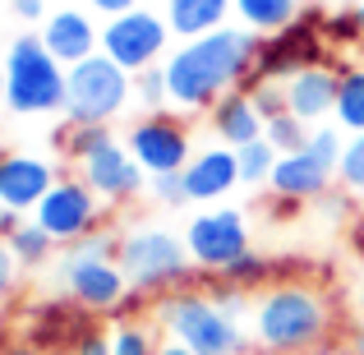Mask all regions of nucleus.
Segmentation results:
<instances>
[{"label":"nucleus","mask_w":364,"mask_h":355,"mask_svg":"<svg viewBox=\"0 0 364 355\" xmlns=\"http://www.w3.org/2000/svg\"><path fill=\"white\" fill-rule=\"evenodd\" d=\"M263 37L249 28H217L166 55V88L180 111H213L217 97L245 88L254 79Z\"/></svg>","instance_id":"1"},{"label":"nucleus","mask_w":364,"mask_h":355,"mask_svg":"<svg viewBox=\"0 0 364 355\" xmlns=\"http://www.w3.org/2000/svg\"><path fill=\"white\" fill-rule=\"evenodd\" d=\"M254 341L277 355H304L332 341V300L309 282H272L249 309Z\"/></svg>","instance_id":"2"},{"label":"nucleus","mask_w":364,"mask_h":355,"mask_svg":"<svg viewBox=\"0 0 364 355\" xmlns=\"http://www.w3.org/2000/svg\"><path fill=\"white\" fill-rule=\"evenodd\" d=\"M70 70L46 51L42 37H14L5 51V107L14 116H51L65 111Z\"/></svg>","instance_id":"3"},{"label":"nucleus","mask_w":364,"mask_h":355,"mask_svg":"<svg viewBox=\"0 0 364 355\" xmlns=\"http://www.w3.org/2000/svg\"><path fill=\"white\" fill-rule=\"evenodd\" d=\"M157 323L166 337L185 341L194 355H249L240 323L222 314L208 291H171L157 300Z\"/></svg>","instance_id":"4"},{"label":"nucleus","mask_w":364,"mask_h":355,"mask_svg":"<svg viewBox=\"0 0 364 355\" xmlns=\"http://www.w3.org/2000/svg\"><path fill=\"white\" fill-rule=\"evenodd\" d=\"M116 263L124 267V277H129V286L139 295H171V291H185L194 258H189L185 240H176L171 231L139 226V231L120 235Z\"/></svg>","instance_id":"5"},{"label":"nucleus","mask_w":364,"mask_h":355,"mask_svg":"<svg viewBox=\"0 0 364 355\" xmlns=\"http://www.w3.org/2000/svg\"><path fill=\"white\" fill-rule=\"evenodd\" d=\"M134 97V74L116 65L107 51L70 65V88H65V120L70 124H111Z\"/></svg>","instance_id":"6"},{"label":"nucleus","mask_w":364,"mask_h":355,"mask_svg":"<svg viewBox=\"0 0 364 355\" xmlns=\"http://www.w3.org/2000/svg\"><path fill=\"white\" fill-rule=\"evenodd\" d=\"M323 55H328V42H323V14L318 9H309V14H300L295 23H286L282 33H272L263 46H258V65H254V79H291V74L309 70V65H323ZM245 83V88H249Z\"/></svg>","instance_id":"7"},{"label":"nucleus","mask_w":364,"mask_h":355,"mask_svg":"<svg viewBox=\"0 0 364 355\" xmlns=\"http://www.w3.org/2000/svg\"><path fill=\"white\" fill-rule=\"evenodd\" d=\"M171 42V23L166 14H152V9H129V14H116L107 28H102V51L116 65H124L129 74H143L157 65V55L166 51Z\"/></svg>","instance_id":"8"},{"label":"nucleus","mask_w":364,"mask_h":355,"mask_svg":"<svg viewBox=\"0 0 364 355\" xmlns=\"http://www.w3.org/2000/svg\"><path fill=\"white\" fill-rule=\"evenodd\" d=\"M33 222L42 226L55 245H74V240L92 235L102 226V198L92 194L83 180H55L46 198L33 208Z\"/></svg>","instance_id":"9"},{"label":"nucleus","mask_w":364,"mask_h":355,"mask_svg":"<svg viewBox=\"0 0 364 355\" xmlns=\"http://www.w3.org/2000/svg\"><path fill=\"white\" fill-rule=\"evenodd\" d=\"M185 249L194 258L198 272H226L235 258L249 254V226L245 213L235 208H213V213H198L185 231Z\"/></svg>","instance_id":"10"},{"label":"nucleus","mask_w":364,"mask_h":355,"mask_svg":"<svg viewBox=\"0 0 364 355\" xmlns=\"http://www.w3.org/2000/svg\"><path fill=\"white\" fill-rule=\"evenodd\" d=\"M60 277H65V295L79 300L83 309H92V314H111V309H120V304H129V295H134L129 277H124V267L116 258H83V254H70V249H65Z\"/></svg>","instance_id":"11"},{"label":"nucleus","mask_w":364,"mask_h":355,"mask_svg":"<svg viewBox=\"0 0 364 355\" xmlns=\"http://www.w3.org/2000/svg\"><path fill=\"white\" fill-rule=\"evenodd\" d=\"M129 152L139 157V166L148 176H171V171H185L189 166V129L180 124L176 116H143L139 124L129 129Z\"/></svg>","instance_id":"12"},{"label":"nucleus","mask_w":364,"mask_h":355,"mask_svg":"<svg viewBox=\"0 0 364 355\" xmlns=\"http://www.w3.org/2000/svg\"><path fill=\"white\" fill-rule=\"evenodd\" d=\"M143 176L148 171L139 166V157L129 152V143H102L97 152L79 161V180L102 198V203H129L134 194L143 189Z\"/></svg>","instance_id":"13"},{"label":"nucleus","mask_w":364,"mask_h":355,"mask_svg":"<svg viewBox=\"0 0 364 355\" xmlns=\"http://www.w3.org/2000/svg\"><path fill=\"white\" fill-rule=\"evenodd\" d=\"M88 332H92V309H83L79 300H46L28 319V341L42 355H74V346Z\"/></svg>","instance_id":"14"},{"label":"nucleus","mask_w":364,"mask_h":355,"mask_svg":"<svg viewBox=\"0 0 364 355\" xmlns=\"http://www.w3.org/2000/svg\"><path fill=\"white\" fill-rule=\"evenodd\" d=\"M55 180L60 176L51 161L28 157V152H0V203L9 213H33Z\"/></svg>","instance_id":"15"},{"label":"nucleus","mask_w":364,"mask_h":355,"mask_svg":"<svg viewBox=\"0 0 364 355\" xmlns=\"http://www.w3.org/2000/svg\"><path fill=\"white\" fill-rule=\"evenodd\" d=\"M332 176H337V166H332L328 157H318V152L304 143L300 152H282V161H277L272 171V194L282 198H295V203H309V198H323L332 185Z\"/></svg>","instance_id":"16"},{"label":"nucleus","mask_w":364,"mask_h":355,"mask_svg":"<svg viewBox=\"0 0 364 355\" xmlns=\"http://www.w3.org/2000/svg\"><path fill=\"white\" fill-rule=\"evenodd\" d=\"M185 176V194H189V203H213V198H222L226 189H235V185H245L240 180V152L235 148H208V152H198V157H189V166L180 171Z\"/></svg>","instance_id":"17"},{"label":"nucleus","mask_w":364,"mask_h":355,"mask_svg":"<svg viewBox=\"0 0 364 355\" xmlns=\"http://www.w3.org/2000/svg\"><path fill=\"white\" fill-rule=\"evenodd\" d=\"M42 42H46V51L70 70V65H79V60H88V55L102 51V28H92V18L83 14V9H55L42 23Z\"/></svg>","instance_id":"18"},{"label":"nucleus","mask_w":364,"mask_h":355,"mask_svg":"<svg viewBox=\"0 0 364 355\" xmlns=\"http://www.w3.org/2000/svg\"><path fill=\"white\" fill-rule=\"evenodd\" d=\"M337 83H341V70H328V65H309V70L291 74L286 79V107H291V116H300L304 124L332 116L337 111Z\"/></svg>","instance_id":"19"},{"label":"nucleus","mask_w":364,"mask_h":355,"mask_svg":"<svg viewBox=\"0 0 364 355\" xmlns=\"http://www.w3.org/2000/svg\"><path fill=\"white\" fill-rule=\"evenodd\" d=\"M213 129H217V139H222L226 148H245V143L263 139L267 120L258 116L254 97H249L245 88H235V92H226V97H217V107H213Z\"/></svg>","instance_id":"20"},{"label":"nucleus","mask_w":364,"mask_h":355,"mask_svg":"<svg viewBox=\"0 0 364 355\" xmlns=\"http://www.w3.org/2000/svg\"><path fill=\"white\" fill-rule=\"evenodd\" d=\"M226 9H235V0H166V23L176 37L194 42L203 33L226 28Z\"/></svg>","instance_id":"21"},{"label":"nucleus","mask_w":364,"mask_h":355,"mask_svg":"<svg viewBox=\"0 0 364 355\" xmlns=\"http://www.w3.org/2000/svg\"><path fill=\"white\" fill-rule=\"evenodd\" d=\"M235 14H240V23L249 33L272 37V33H282L286 23L300 18V0H235Z\"/></svg>","instance_id":"22"},{"label":"nucleus","mask_w":364,"mask_h":355,"mask_svg":"<svg viewBox=\"0 0 364 355\" xmlns=\"http://www.w3.org/2000/svg\"><path fill=\"white\" fill-rule=\"evenodd\" d=\"M337 124L350 134H364V70H341L337 83Z\"/></svg>","instance_id":"23"},{"label":"nucleus","mask_w":364,"mask_h":355,"mask_svg":"<svg viewBox=\"0 0 364 355\" xmlns=\"http://www.w3.org/2000/svg\"><path fill=\"white\" fill-rule=\"evenodd\" d=\"M5 240H9V249H14V258H18L23 267H42L46 258H51V249H55V240L46 235L37 222H18Z\"/></svg>","instance_id":"24"},{"label":"nucleus","mask_w":364,"mask_h":355,"mask_svg":"<svg viewBox=\"0 0 364 355\" xmlns=\"http://www.w3.org/2000/svg\"><path fill=\"white\" fill-rule=\"evenodd\" d=\"M116 134H111V124H65L60 134H55V143H60V152L70 161H83L88 152H97L102 143H111Z\"/></svg>","instance_id":"25"},{"label":"nucleus","mask_w":364,"mask_h":355,"mask_svg":"<svg viewBox=\"0 0 364 355\" xmlns=\"http://www.w3.org/2000/svg\"><path fill=\"white\" fill-rule=\"evenodd\" d=\"M235 152H240V180L245 185H267L272 171H277V161H282V152H277L267 139H254V143H245V148H235Z\"/></svg>","instance_id":"26"},{"label":"nucleus","mask_w":364,"mask_h":355,"mask_svg":"<svg viewBox=\"0 0 364 355\" xmlns=\"http://www.w3.org/2000/svg\"><path fill=\"white\" fill-rule=\"evenodd\" d=\"M309 124H304L300 116H291V111H286V116H277V120H267V129H263V139L272 143L277 152H300L304 143H309Z\"/></svg>","instance_id":"27"},{"label":"nucleus","mask_w":364,"mask_h":355,"mask_svg":"<svg viewBox=\"0 0 364 355\" xmlns=\"http://www.w3.org/2000/svg\"><path fill=\"white\" fill-rule=\"evenodd\" d=\"M323 42L328 46H355L364 42V23L355 9H332V14H323Z\"/></svg>","instance_id":"28"},{"label":"nucleus","mask_w":364,"mask_h":355,"mask_svg":"<svg viewBox=\"0 0 364 355\" xmlns=\"http://www.w3.org/2000/svg\"><path fill=\"white\" fill-rule=\"evenodd\" d=\"M222 277H226V282H235L240 291H254V286H267V282H272V263H267L263 254H254V249H249V254L235 258Z\"/></svg>","instance_id":"29"},{"label":"nucleus","mask_w":364,"mask_h":355,"mask_svg":"<svg viewBox=\"0 0 364 355\" xmlns=\"http://www.w3.org/2000/svg\"><path fill=\"white\" fill-rule=\"evenodd\" d=\"M249 97H254V107H258V116L263 120H277V116H286V83L282 79H258V83H249Z\"/></svg>","instance_id":"30"},{"label":"nucleus","mask_w":364,"mask_h":355,"mask_svg":"<svg viewBox=\"0 0 364 355\" xmlns=\"http://www.w3.org/2000/svg\"><path fill=\"white\" fill-rule=\"evenodd\" d=\"M161 346L152 341V332L143 323H120L111 332V355H157Z\"/></svg>","instance_id":"31"},{"label":"nucleus","mask_w":364,"mask_h":355,"mask_svg":"<svg viewBox=\"0 0 364 355\" xmlns=\"http://www.w3.org/2000/svg\"><path fill=\"white\" fill-rule=\"evenodd\" d=\"M337 180L346 189L364 194V134H350L346 148H341V161H337Z\"/></svg>","instance_id":"32"},{"label":"nucleus","mask_w":364,"mask_h":355,"mask_svg":"<svg viewBox=\"0 0 364 355\" xmlns=\"http://www.w3.org/2000/svg\"><path fill=\"white\" fill-rule=\"evenodd\" d=\"M134 92L148 111H157L161 102H171V88H166V65H152V70L134 74Z\"/></svg>","instance_id":"33"},{"label":"nucleus","mask_w":364,"mask_h":355,"mask_svg":"<svg viewBox=\"0 0 364 355\" xmlns=\"http://www.w3.org/2000/svg\"><path fill=\"white\" fill-rule=\"evenodd\" d=\"M213 277H217V282H208V295H213V304H217L222 314H231L235 323H240V314H245V291H240L235 282H226L222 272H213Z\"/></svg>","instance_id":"34"},{"label":"nucleus","mask_w":364,"mask_h":355,"mask_svg":"<svg viewBox=\"0 0 364 355\" xmlns=\"http://www.w3.org/2000/svg\"><path fill=\"white\" fill-rule=\"evenodd\" d=\"M152 198H157V203H166V208L189 203V194H185V176H180V171H171V176H152Z\"/></svg>","instance_id":"35"},{"label":"nucleus","mask_w":364,"mask_h":355,"mask_svg":"<svg viewBox=\"0 0 364 355\" xmlns=\"http://www.w3.org/2000/svg\"><path fill=\"white\" fill-rule=\"evenodd\" d=\"M18 258H14V249H9V240H0V304L14 295V286H18Z\"/></svg>","instance_id":"36"},{"label":"nucleus","mask_w":364,"mask_h":355,"mask_svg":"<svg viewBox=\"0 0 364 355\" xmlns=\"http://www.w3.org/2000/svg\"><path fill=\"white\" fill-rule=\"evenodd\" d=\"M74 355H111V332H97V328H92L88 337L74 346Z\"/></svg>","instance_id":"37"},{"label":"nucleus","mask_w":364,"mask_h":355,"mask_svg":"<svg viewBox=\"0 0 364 355\" xmlns=\"http://www.w3.org/2000/svg\"><path fill=\"white\" fill-rule=\"evenodd\" d=\"M88 9H97V14H129V9H139V0H88Z\"/></svg>","instance_id":"38"},{"label":"nucleus","mask_w":364,"mask_h":355,"mask_svg":"<svg viewBox=\"0 0 364 355\" xmlns=\"http://www.w3.org/2000/svg\"><path fill=\"white\" fill-rule=\"evenodd\" d=\"M9 9H14V14L18 18H28V23H37V18H42V0H14V5H9Z\"/></svg>","instance_id":"39"},{"label":"nucleus","mask_w":364,"mask_h":355,"mask_svg":"<svg viewBox=\"0 0 364 355\" xmlns=\"http://www.w3.org/2000/svg\"><path fill=\"white\" fill-rule=\"evenodd\" d=\"M304 355H355L350 346H337V341H323V346H314V351H304Z\"/></svg>","instance_id":"40"},{"label":"nucleus","mask_w":364,"mask_h":355,"mask_svg":"<svg viewBox=\"0 0 364 355\" xmlns=\"http://www.w3.org/2000/svg\"><path fill=\"white\" fill-rule=\"evenodd\" d=\"M0 355H42V351H37L33 341H9V346L0 351Z\"/></svg>","instance_id":"41"},{"label":"nucleus","mask_w":364,"mask_h":355,"mask_svg":"<svg viewBox=\"0 0 364 355\" xmlns=\"http://www.w3.org/2000/svg\"><path fill=\"white\" fill-rule=\"evenodd\" d=\"M157 355H194V351H189L185 341H176V337H171V341H161V351H157Z\"/></svg>","instance_id":"42"},{"label":"nucleus","mask_w":364,"mask_h":355,"mask_svg":"<svg viewBox=\"0 0 364 355\" xmlns=\"http://www.w3.org/2000/svg\"><path fill=\"white\" fill-rule=\"evenodd\" d=\"M355 314L364 319V263H360V277H355Z\"/></svg>","instance_id":"43"},{"label":"nucleus","mask_w":364,"mask_h":355,"mask_svg":"<svg viewBox=\"0 0 364 355\" xmlns=\"http://www.w3.org/2000/svg\"><path fill=\"white\" fill-rule=\"evenodd\" d=\"M350 351H355V355H364V319L355 323V332H350Z\"/></svg>","instance_id":"44"},{"label":"nucleus","mask_w":364,"mask_h":355,"mask_svg":"<svg viewBox=\"0 0 364 355\" xmlns=\"http://www.w3.org/2000/svg\"><path fill=\"white\" fill-rule=\"evenodd\" d=\"M355 217H360V226H364V194L355 198Z\"/></svg>","instance_id":"45"},{"label":"nucleus","mask_w":364,"mask_h":355,"mask_svg":"<svg viewBox=\"0 0 364 355\" xmlns=\"http://www.w3.org/2000/svg\"><path fill=\"white\" fill-rule=\"evenodd\" d=\"M5 337H9V332H5V319H0V351H5V346H9V341H5Z\"/></svg>","instance_id":"46"},{"label":"nucleus","mask_w":364,"mask_h":355,"mask_svg":"<svg viewBox=\"0 0 364 355\" xmlns=\"http://www.w3.org/2000/svg\"><path fill=\"white\" fill-rule=\"evenodd\" d=\"M0 107H5V70H0Z\"/></svg>","instance_id":"47"},{"label":"nucleus","mask_w":364,"mask_h":355,"mask_svg":"<svg viewBox=\"0 0 364 355\" xmlns=\"http://www.w3.org/2000/svg\"><path fill=\"white\" fill-rule=\"evenodd\" d=\"M5 217H9V208H5V203H0V231H5Z\"/></svg>","instance_id":"48"},{"label":"nucleus","mask_w":364,"mask_h":355,"mask_svg":"<svg viewBox=\"0 0 364 355\" xmlns=\"http://www.w3.org/2000/svg\"><path fill=\"white\" fill-rule=\"evenodd\" d=\"M249 355H277V351H263V346H258V351H249Z\"/></svg>","instance_id":"49"},{"label":"nucleus","mask_w":364,"mask_h":355,"mask_svg":"<svg viewBox=\"0 0 364 355\" xmlns=\"http://www.w3.org/2000/svg\"><path fill=\"white\" fill-rule=\"evenodd\" d=\"M355 14H360V23H364V0H360V5H355Z\"/></svg>","instance_id":"50"},{"label":"nucleus","mask_w":364,"mask_h":355,"mask_svg":"<svg viewBox=\"0 0 364 355\" xmlns=\"http://www.w3.org/2000/svg\"><path fill=\"white\" fill-rule=\"evenodd\" d=\"M0 5H14V0H0Z\"/></svg>","instance_id":"51"}]
</instances>
